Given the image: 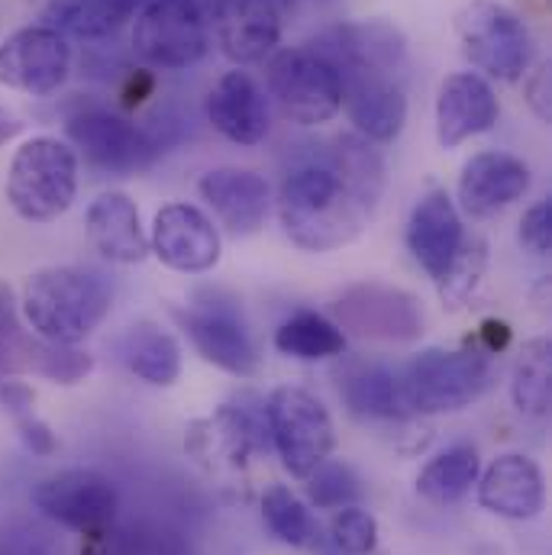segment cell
Returning <instances> with one entry per match:
<instances>
[{"instance_id": "cell-1", "label": "cell", "mask_w": 552, "mask_h": 555, "mask_svg": "<svg viewBox=\"0 0 552 555\" xmlns=\"http://www.w3.org/2000/svg\"><path fill=\"white\" fill-rule=\"evenodd\" d=\"M375 207L378 201L343 181L326 145L297 158L278 191L281 227L304 253H333L349 246L369 227Z\"/></svg>"}, {"instance_id": "cell-2", "label": "cell", "mask_w": 552, "mask_h": 555, "mask_svg": "<svg viewBox=\"0 0 552 555\" xmlns=\"http://www.w3.org/2000/svg\"><path fill=\"white\" fill-rule=\"evenodd\" d=\"M114 291L104 278L81 266H46L26 278L20 317L42 343L78 346L111 313Z\"/></svg>"}, {"instance_id": "cell-3", "label": "cell", "mask_w": 552, "mask_h": 555, "mask_svg": "<svg viewBox=\"0 0 552 555\" xmlns=\"http://www.w3.org/2000/svg\"><path fill=\"white\" fill-rule=\"evenodd\" d=\"M3 194L10 210L26 223L65 217L78 197V155L59 137H29L10 158Z\"/></svg>"}, {"instance_id": "cell-4", "label": "cell", "mask_w": 552, "mask_h": 555, "mask_svg": "<svg viewBox=\"0 0 552 555\" xmlns=\"http://www.w3.org/2000/svg\"><path fill=\"white\" fill-rule=\"evenodd\" d=\"M401 382L416 416L452 414L491 388L495 365L482 349H423Z\"/></svg>"}, {"instance_id": "cell-5", "label": "cell", "mask_w": 552, "mask_h": 555, "mask_svg": "<svg viewBox=\"0 0 552 555\" xmlns=\"http://www.w3.org/2000/svg\"><path fill=\"white\" fill-rule=\"evenodd\" d=\"M269 94L297 127H323L343 111L339 72L310 46L275 49L266 65Z\"/></svg>"}, {"instance_id": "cell-6", "label": "cell", "mask_w": 552, "mask_h": 555, "mask_svg": "<svg viewBox=\"0 0 552 555\" xmlns=\"http://www.w3.org/2000/svg\"><path fill=\"white\" fill-rule=\"evenodd\" d=\"M455 33L462 42V55L495 81H521L534 39L527 23L498 0H472L455 16Z\"/></svg>"}, {"instance_id": "cell-7", "label": "cell", "mask_w": 552, "mask_h": 555, "mask_svg": "<svg viewBox=\"0 0 552 555\" xmlns=\"http://www.w3.org/2000/svg\"><path fill=\"white\" fill-rule=\"evenodd\" d=\"M210 49L207 7L201 0H142L133 23V52L145 65L181 72Z\"/></svg>"}, {"instance_id": "cell-8", "label": "cell", "mask_w": 552, "mask_h": 555, "mask_svg": "<svg viewBox=\"0 0 552 555\" xmlns=\"http://www.w3.org/2000/svg\"><path fill=\"white\" fill-rule=\"evenodd\" d=\"M33 504L55 527L94 540L114 530L120 494L117 485L94 468H62L36 485Z\"/></svg>"}, {"instance_id": "cell-9", "label": "cell", "mask_w": 552, "mask_h": 555, "mask_svg": "<svg viewBox=\"0 0 552 555\" xmlns=\"http://www.w3.org/2000/svg\"><path fill=\"white\" fill-rule=\"evenodd\" d=\"M269 436L281 465L294 478H307L336 446V429L326 408L304 388H278L266 404Z\"/></svg>"}, {"instance_id": "cell-10", "label": "cell", "mask_w": 552, "mask_h": 555, "mask_svg": "<svg viewBox=\"0 0 552 555\" xmlns=\"http://www.w3.org/2000/svg\"><path fill=\"white\" fill-rule=\"evenodd\" d=\"M65 142L85 158L91 168L117 178H130L145 171L158 158V142L139 130L133 120L104 111V107H81L65 120Z\"/></svg>"}, {"instance_id": "cell-11", "label": "cell", "mask_w": 552, "mask_h": 555, "mask_svg": "<svg viewBox=\"0 0 552 555\" xmlns=\"http://www.w3.org/2000/svg\"><path fill=\"white\" fill-rule=\"evenodd\" d=\"M333 323L343 333L372 343H416L423 336V307L411 291L362 281L346 287L333 304Z\"/></svg>"}, {"instance_id": "cell-12", "label": "cell", "mask_w": 552, "mask_h": 555, "mask_svg": "<svg viewBox=\"0 0 552 555\" xmlns=\"http://www.w3.org/2000/svg\"><path fill=\"white\" fill-rule=\"evenodd\" d=\"M175 317L188 330V336L204 362H210L220 372L236 375V378L256 375L259 352H256V343L249 336V326H246L236 300L210 294V297H201L191 307L178 310Z\"/></svg>"}, {"instance_id": "cell-13", "label": "cell", "mask_w": 552, "mask_h": 555, "mask_svg": "<svg viewBox=\"0 0 552 555\" xmlns=\"http://www.w3.org/2000/svg\"><path fill=\"white\" fill-rule=\"evenodd\" d=\"M72 75V46L46 23L20 26L0 42V85L29 98L55 94Z\"/></svg>"}, {"instance_id": "cell-14", "label": "cell", "mask_w": 552, "mask_h": 555, "mask_svg": "<svg viewBox=\"0 0 552 555\" xmlns=\"http://www.w3.org/2000/svg\"><path fill=\"white\" fill-rule=\"evenodd\" d=\"M149 249L181 275H204L220 262L223 243L214 220L194 204H168L155 214Z\"/></svg>"}, {"instance_id": "cell-15", "label": "cell", "mask_w": 552, "mask_h": 555, "mask_svg": "<svg viewBox=\"0 0 552 555\" xmlns=\"http://www.w3.org/2000/svg\"><path fill=\"white\" fill-rule=\"evenodd\" d=\"M343 107L359 137L369 142H391L408 124V94L401 75L378 68H349L339 72Z\"/></svg>"}, {"instance_id": "cell-16", "label": "cell", "mask_w": 552, "mask_h": 555, "mask_svg": "<svg viewBox=\"0 0 552 555\" xmlns=\"http://www.w3.org/2000/svg\"><path fill=\"white\" fill-rule=\"evenodd\" d=\"M272 442L269 420L256 416L246 408H220L214 416L197 420L188 429L184 449L207 468H243L249 455L266 452Z\"/></svg>"}, {"instance_id": "cell-17", "label": "cell", "mask_w": 552, "mask_h": 555, "mask_svg": "<svg viewBox=\"0 0 552 555\" xmlns=\"http://www.w3.org/2000/svg\"><path fill=\"white\" fill-rule=\"evenodd\" d=\"M313 52H320L336 72L349 68H378L401 75L408 65V39L398 26L385 20H362V23H343L326 33H320L310 42Z\"/></svg>"}, {"instance_id": "cell-18", "label": "cell", "mask_w": 552, "mask_h": 555, "mask_svg": "<svg viewBox=\"0 0 552 555\" xmlns=\"http://www.w3.org/2000/svg\"><path fill=\"white\" fill-rule=\"evenodd\" d=\"M210 16L223 55L236 65L266 62L281 42L284 10L278 0H214Z\"/></svg>"}, {"instance_id": "cell-19", "label": "cell", "mask_w": 552, "mask_h": 555, "mask_svg": "<svg viewBox=\"0 0 552 555\" xmlns=\"http://www.w3.org/2000/svg\"><path fill=\"white\" fill-rule=\"evenodd\" d=\"M501 104L495 88L475 72H455L436 94V139L442 149H455L468 139L495 130Z\"/></svg>"}, {"instance_id": "cell-20", "label": "cell", "mask_w": 552, "mask_h": 555, "mask_svg": "<svg viewBox=\"0 0 552 555\" xmlns=\"http://www.w3.org/2000/svg\"><path fill=\"white\" fill-rule=\"evenodd\" d=\"M201 197L233 236H253L269 217L272 188L253 168H210L197 181Z\"/></svg>"}, {"instance_id": "cell-21", "label": "cell", "mask_w": 552, "mask_h": 555, "mask_svg": "<svg viewBox=\"0 0 552 555\" xmlns=\"http://www.w3.org/2000/svg\"><path fill=\"white\" fill-rule=\"evenodd\" d=\"M530 168L511 152H478L462 165L459 175V204L472 217H491L530 191Z\"/></svg>"}, {"instance_id": "cell-22", "label": "cell", "mask_w": 552, "mask_h": 555, "mask_svg": "<svg viewBox=\"0 0 552 555\" xmlns=\"http://www.w3.org/2000/svg\"><path fill=\"white\" fill-rule=\"evenodd\" d=\"M478 504L504 520H534L547 504L543 472L530 455L508 452L498 455L478 475Z\"/></svg>"}, {"instance_id": "cell-23", "label": "cell", "mask_w": 552, "mask_h": 555, "mask_svg": "<svg viewBox=\"0 0 552 555\" xmlns=\"http://www.w3.org/2000/svg\"><path fill=\"white\" fill-rule=\"evenodd\" d=\"M207 120L236 145H259L269 137V98L249 72H227L207 94Z\"/></svg>"}, {"instance_id": "cell-24", "label": "cell", "mask_w": 552, "mask_h": 555, "mask_svg": "<svg viewBox=\"0 0 552 555\" xmlns=\"http://www.w3.org/2000/svg\"><path fill=\"white\" fill-rule=\"evenodd\" d=\"M462 240H465V230H462L455 201L442 188L426 191L416 201L414 214L408 220V249L416 266L433 281H439L446 266L452 262V256L459 253Z\"/></svg>"}, {"instance_id": "cell-25", "label": "cell", "mask_w": 552, "mask_h": 555, "mask_svg": "<svg viewBox=\"0 0 552 555\" xmlns=\"http://www.w3.org/2000/svg\"><path fill=\"white\" fill-rule=\"evenodd\" d=\"M85 233L91 249L114 266H139L149 256V236L142 230L137 201L124 191H107L91 201Z\"/></svg>"}, {"instance_id": "cell-26", "label": "cell", "mask_w": 552, "mask_h": 555, "mask_svg": "<svg viewBox=\"0 0 552 555\" xmlns=\"http://www.w3.org/2000/svg\"><path fill=\"white\" fill-rule=\"evenodd\" d=\"M346 408L362 420L382 423H411L414 411L405 395V382L385 365H356L339 382Z\"/></svg>"}, {"instance_id": "cell-27", "label": "cell", "mask_w": 552, "mask_h": 555, "mask_svg": "<svg viewBox=\"0 0 552 555\" xmlns=\"http://www.w3.org/2000/svg\"><path fill=\"white\" fill-rule=\"evenodd\" d=\"M139 7L142 0H49L42 7V23L65 39L98 42L130 23Z\"/></svg>"}, {"instance_id": "cell-28", "label": "cell", "mask_w": 552, "mask_h": 555, "mask_svg": "<svg viewBox=\"0 0 552 555\" xmlns=\"http://www.w3.org/2000/svg\"><path fill=\"white\" fill-rule=\"evenodd\" d=\"M120 356H124V365L137 375L139 382L152 385V388H171L181 375V346L178 339L142 320L133 323L120 343Z\"/></svg>"}, {"instance_id": "cell-29", "label": "cell", "mask_w": 552, "mask_h": 555, "mask_svg": "<svg viewBox=\"0 0 552 555\" xmlns=\"http://www.w3.org/2000/svg\"><path fill=\"white\" fill-rule=\"evenodd\" d=\"M275 349L287 359L323 362V359L343 356L346 333L317 310H297L287 320H281V326L275 330Z\"/></svg>"}, {"instance_id": "cell-30", "label": "cell", "mask_w": 552, "mask_h": 555, "mask_svg": "<svg viewBox=\"0 0 552 555\" xmlns=\"http://www.w3.org/2000/svg\"><path fill=\"white\" fill-rule=\"evenodd\" d=\"M482 475L478 452L472 446H452L433 455L416 475V491L429 504H455L462 501Z\"/></svg>"}, {"instance_id": "cell-31", "label": "cell", "mask_w": 552, "mask_h": 555, "mask_svg": "<svg viewBox=\"0 0 552 555\" xmlns=\"http://www.w3.org/2000/svg\"><path fill=\"white\" fill-rule=\"evenodd\" d=\"M511 395L517 411L527 416H547L552 408V346L550 339H530L511 378Z\"/></svg>"}, {"instance_id": "cell-32", "label": "cell", "mask_w": 552, "mask_h": 555, "mask_svg": "<svg viewBox=\"0 0 552 555\" xmlns=\"http://www.w3.org/2000/svg\"><path fill=\"white\" fill-rule=\"evenodd\" d=\"M262 517L269 524V530L275 533L284 546L294 550H307L320 540V527L310 517L307 504L284 485H272L262 498Z\"/></svg>"}, {"instance_id": "cell-33", "label": "cell", "mask_w": 552, "mask_h": 555, "mask_svg": "<svg viewBox=\"0 0 552 555\" xmlns=\"http://www.w3.org/2000/svg\"><path fill=\"white\" fill-rule=\"evenodd\" d=\"M485 269H488V243L482 236H465L459 253L452 256V262L446 266V272L436 281L439 300L449 310L465 307L472 300V294L478 291Z\"/></svg>"}, {"instance_id": "cell-34", "label": "cell", "mask_w": 552, "mask_h": 555, "mask_svg": "<svg viewBox=\"0 0 552 555\" xmlns=\"http://www.w3.org/2000/svg\"><path fill=\"white\" fill-rule=\"evenodd\" d=\"M36 336L26 333V323L20 317V307L13 300V291L0 284V378H20L33 372V352Z\"/></svg>"}, {"instance_id": "cell-35", "label": "cell", "mask_w": 552, "mask_h": 555, "mask_svg": "<svg viewBox=\"0 0 552 555\" xmlns=\"http://www.w3.org/2000/svg\"><path fill=\"white\" fill-rule=\"evenodd\" d=\"M307 501L320 511H343L362 498V485L346 462H323L307 478Z\"/></svg>"}, {"instance_id": "cell-36", "label": "cell", "mask_w": 552, "mask_h": 555, "mask_svg": "<svg viewBox=\"0 0 552 555\" xmlns=\"http://www.w3.org/2000/svg\"><path fill=\"white\" fill-rule=\"evenodd\" d=\"M33 372L42 375L52 385H81L94 372V356L78 346H59V343H36L33 352Z\"/></svg>"}, {"instance_id": "cell-37", "label": "cell", "mask_w": 552, "mask_h": 555, "mask_svg": "<svg viewBox=\"0 0 552 555\" xmlns=\"http://www.w3.org/2000/svg\"><path fill=\"white\" fill-rule=\"evenodd\" d=\"M333 546L346 555H372L378 546V520L362 507H343L330 520Z\"/></svg>"}, {"instance_id": "cell-38", "label": "cell", "mask_w": 552, "mask_h": 555, "mask_svg": "<svg viewBox=\"0 0 552 555\" xmlns=\"http://www.w3.org/2000/svg\"><path fill=\"white\" fill-rule=\"evenodd\" d=\"M521 246L530 256H550L552 253V201L534 204L521 220Z\"/></svg>"}, {"instance_id": "cell-39", "label": "cell", "mask_w": 552, "mask_h": 555, "mask_svg": "<svg viewBox=\"0 0 552 555\" xmlns=\"http://www.w3.org/2000/svg\"><path fill=\"white\" fill-rule=\"evenodd\" d=\"M16 429H20V442L33 452V455H52L59 449L55 442V433L46 420H39L36 414H26L16 420Z\"/></svg>"}, {"instance_id": "cell-40", "label": "cell", "mask_w": 552, "mask_h": 555, "mask_svg": "<svg viewBox=\"0 0 552 555\" xmlns=\"http://www.w3.org/2000/svg\"><path fill=\"white\" fill-rule=\"evenodd\" d=\"M527 104L537 114V120L550 124L552 120V68L550 62H543L534 78L527 81Z\"/></svg>"}, {"instance_id": "cell-41", "label": "cell", "mask_w": 552, "mask_h": 555, "mask_svg": "<svg viewBox=\"0 0 552 555\" xmlns=\"http://www.w3.org/2000/svg\"><path fill=\"white\" fill-rule=\"evenodd\" d=\"M0 404L20 420V416L33 414L36 395H33V388H29L26 382H20V378H0Z\"/></svg>"}, {"instance_id": "cell-42", "label": "cell", "mask_w": 552, "mask_h": 555, "mask_svg": "<svg viewBox=\"0 0 552 555\" xmlns=\"http://www.w3.org/2000/svg\"><path fill=\"white\" fill-rule=\"evenodd\" d=\"M482 339H485V352H501L511 343V326L501 320H485L482 323Z\"/></svg>"}, {"instance_id": "cell-43", "label": "cell", "mask_w": 552, "mask_h": 555, "mask_svg": "<svg viewBox=\"0 0 552 555\" xmlns=\"http://www.w3.org/2000/svg\"><path fill=\"white\" fill-rule=\"evenodd\" d=\"M20 133H23V120H20L7 104H0V149H3L7 142H13Z\"/></svg>"}, {"instance_id": "cell-44", "label": "cell", "mask_w": 552, "mask_h": 555, "mask_svg": "<svg viewBox=\"0 0 552 555\" xmlns=\"http://www.w3.org/2000/svg\"><path fill=\"white\" fill-rule=\"evenodd\" d=\"M278 7H281V10H284V13H287V10H291V7H294V0H278Z\"/></svg>"}, {"instance_id": "cell-45", "label": "cell", "mask_w": 552, "mask_h": 555, "mask_svg": "<svg viewBox=\"0 0 552 555\" xmlns=\"http://www.w3.org/2000/svg\"><path fill=\"white\" fill-rule=\"evenodd\" d=\"M0 555H7V553H3V550H0Z\"/></svg>"}, {"instance_id": "cell-46", "label": "cell", "mask_w": 552, "mask_h": 555, "mask_svg": "<svg viewBox=\"0 0 552 555\" xmlns=\"http://www.w3.org/2000/svg\"><path fill=\"white\" fill-rule=\"evenodd\" d=\"M323 3H326V0H323Z\"/></svg>"}]
</instances>
